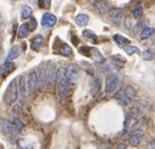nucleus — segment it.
<instances>
[{
    "label": "nucleus",
    "mask_w": 155,
    "mask_h": 149,
    "mask_svg": "<svg viewBox=\"0 0 155 149\" xmlns=\"http://www.w3.org/2000/svg\"><path fill=\"white\" fill-rule=\"evenodd\" d=\"M79 52L86 57H91L94 59L97 62H102L103 61V56L99 52V49H94V47H88V46H82L79 49Z\"/></svg>",
    "instance_id": "nucleus-2"
},
{
    "label": "nucleus",
    "mask_w": 155,
    "mask_h": 149,
    "mask_svg": "<svg viewBox=\"0 0 155 149\" xmlns=\"http://www.w3.org/2000/svg\"><path fill=\"white\" fill-rule=\"evenodd\" d=\"M16 81H17L16 79L12 80V81L8 83V85L3 93L2 99H3V102L5 103L6 105H11L17 101L18 95H19V89H18V85Z\"/></svg>",
    "instance_id": "nucleus-1"
},
{
    "label": "nucleus",
    "mask_w": 155,
    "mask_h": 149,
    "mask_svg": "<svg viewBox=\"0 0 155 149\" xmlns=\"http://www.w3.org/2000/svg\"><path fill=\"white\" fill-rule=\"evenodd\" d=\"M114 98L116 100L118 101L120 103H122L123 105H127L129 103V99L126 97V95H125V93H123L122 90H120V91H117V93L114 95Z\"/></svg>",
    "instance_id": "nucleus-24"
},
{
    "label": "nucleus",
    "mask_w": 155,
    "mask_h": 149,
    "mask_svg": "<svg viewBox=\"0 0 155 149\" xmlns=\"http://www.w3.org/2000/svg\"><path fill=\"white\" fill-rule=\"evenodd\" d=\"M58 93H59V97L60 99H66L67 97H69L70 93H71V88H70V84L67 82V79L59 80L58 82Z\"/></svg>",
    "instance_id": "nucleus-3"
},
{
    "label": "nucleus",
    "mask_w": 155,
    "mask_h": 149,
    "mask_svg": "<svg viewBox=\"0 0 155 149\" xmlns=\"http://www.w3.org/2000/svg\"><path fill=\"white\" fill-rule=\"evenodd\" d=\"M142 140H143V134H134L129 137V143L131 146L136 147V146H138V144L140 143Z\"/></svg>",
    "instance_id": "nucleus-21"
},
{
    "label": "nucleus",
    "mask_w": 155,
    "mask_h": 149,
    "mask_svg": "<svg viewBox=\"0 0 155 149\" xmlns=\"http://www.w3.org/2000/svg\"><path fill=\"white\" fill-rule=\"evenodd\" d=\"M89 22V17L86 14H79L76 17V23L79 26H85Z\"/></svg>",
    "instance_id": "nucleus-19"
},
{
    "label": "nucleus",
    "mask_w": 155,
    "mask_h": 149,
    "mask_svg": "<svg viewBox=\"0 0 155 149\" xmlns=\"http://www.w3.org/2000/svg\"><path fill=\"white\" fill-rule=\"evenodd\" d=\"M138 105H140L143 109H148V108H149V107H148V106H149V104L147 103V101L140 100V101H138Z\"/></svg>",
    "instance_id": "nucleus-40"
},
{
    "label": "nucleus",
    "mask_w": 155,
    "mask_h": 149,
    "mask_svg": "<svg viewBox=\"0 0 155 149\" xmlns=\"http://www.w3.org/2000/svg\"><path fill=\"white\" fill-rule=\"evenodd\" d=\"M110 18L112 20V22L114 23L115 25H120V21H122V18H123V11L120 8H111L110 12Z\"/></svg>",
    "instance_id": "nucleus-10"
},
{
    "label": "nucleus",
    "mask_w": 155,
    "mask_h": 149,
    "mask_svg": "<svg viewBox=\"0 0 155 149\" xmlns=\"http://www.w3.org/2000/svg\"><path fill=\"white\" fill-rule=\"evenodd\" d=\"M113 40L115 41L116 44L120 45V46H122V47L127 46V44L130 43V40L128 38L124 37V36H122V35H118V34H116V35L113 36Z\"/></svg>",
    "instance_id": "nucleus-18"
},
{
    "label": "nucleus",
    "mask_w": 155,
    "mask_h": 149,
    "mask_svg": "<svg viewBox=\"0 0 155 149\" xmlns=\"http://www.w3.org/2000/svg\"><path fill=\"white\" fill-rule=\"evenodd\" d=\"M130 114L132 116V118H138L140 116V110H138L137 107H132L130 109Z\"/></svg>",
    "instance_id": "nucleus-38"
},
{
    "label": "nucleus",
    "mask_w": 155,
    "mask_h": 149,
    "mask_svg": "<svg viewBox=\"0 0 155 149\" xmlns=\"http://www.w3.org/2000/svg\"><path fill=\"white\" fill-rule=\"evenodd\" d=\"M27 86H28V91L34 93L38 89V75L37 73L33 72L27 76Z\"/></svg>",
    "instance_id": "nucleus-8"
},
{
    "label": "nucleus",
    "mask_w": 155,
    "mask_h": 149,
    "mask_svg": "<svg viewBox=\"0 0 155 149\" xmlns=\"http://www.w3.org/2000/svg\"><path fill=\"white\" fill-rule=\"evenodd\" d=\"M23 129H24V124H23V123H22L19 119L15 120V123H14V131L21 132Z\"/></svg>",
    "instance_id": "nucleus-34"
},
{
    "label": "nucleus",
    "mask_w": 155,
    "mask_h": 149,
    "mask_svg": "<svg viewBox=\"0 0 155 149\" xmlns=\"http://www.w3.org/2000/svg\"><path fill=\"white\" fill-rule=\"evenodd\" d=\"M132 14H133V16L135 18H140L143 15V8L140 5H137L135 6V8H133V12H132Z\"/></svg>",
    "instance_id": "nucleus-35"
},
{
    "label": "nucleus",
    "mask_w": 155,
    "mask_h": 149,
    "mask_svg": "<svg viewBox=\"0 0 155 149\" xmlns=\"http://www.w3.org/2000/svg\"><path fill=\"white\" fill-rule=\"evenodd\" d=\"M18 89H19V95L22 99H25L28 95V86H27V79L25 76H21L18 82Z\"/></svg>",
    "instance_id": "nucleus-7"
},
{
    "label": "nucleus",
    "mask_w": 155,
    "mask_h": 149,
    "mask_svg": "<svg viewBox=\"0 0 155 149\" xmlns=\"http://www.w3.org/2000/svg\"><path fill=\"white\" fill-rule=\"evenodd\" d=\"M18 146H19L20 149H35V146H34L33 143H28L24 140H19Z\"/></svg>",
    "instance_id": "nucleus-31"
},
{
    "label": "nucleus",
    "mask_w": 155,
    "mask_h": 149,
    "mask_svg": "<svg viewBox=\"0 0 155 149\" xmlns=\"http://www.w3.org/2000/svg\"><path fill=\"white\" fill-rule=\"evenodd\" d=\"M28 34H29L28 25H27V23H23L19 27V31H18V38L19 39L26 38L27 36H28Z\"/></svg>",
    "instance_id": "nucleus-22"
},
{
    "label": "nucleus",
    "mask_w": 155,
    "mask_h": 149,
    "mask_svg": "<svg viewBox=\"0 0 155 149\" xmlns=\"http://www.w3.org/2000/svg\"><path fill=\"white\" fill-rule=\"evenodd\" d=\"M147 149H155V141L151 140L147 143Z\"/></svg>",
    "instance_id": "nucleus-41"
},
{
    "label": "nucleus",
    "mask_w": 155,
    "mask_h": 149,
    "mask_svg": "<svg viewBox=\"0 0 155 149\" xmlns=\"http://www.w3.org/2000/svg\"><path fill=\"white\" fill-rule=\"evenodd\" d=\"M43 43H44V38L41 35H37L31 40V47L34 50H39L42 47Z\"/></svg>",
    "instance_id": "nucleus-14"
},
{
    "label": "nucleus",
    "mask_w": 155,
    "mask_h": 149,
    "mask_svg": "<svg viewBox=\"0 0 155 149\" xmlns=\"http://www.w3.org/2000/svg\"><path fill=\"white\" fill-rule=\"evenodd\" d=\"M16 68V65L13 61H5L1 66H0V74L3 77L10 75L11 73L14 72V69Z\"/></svg>",
    "instance_id": "nucleus-9"
},
{
    "label": "nucleus",
    "mask_w": 155,
    "mask_h": 149,
    "mask_svg": "<svg viewBox=\"0 0 155 149\" xmlns=\"http://www.w3.org/2000/svg\"><path fill=\"white\" fill-rule=\"evenodd\" d=\"M47 82L51 86H54L57 83V69L51 68L49 72H47Z\"/></svg>",
    "instance_id": "nucleus-20"
},
{
    "label": "nucleus",
    "mask_w": 155,
    "mask_h": 149,
    "mask_svg": "<svg viewBox=\"0 0 155 149\" xmlns=\"http://www.w3.org/2000/svg\"><path fill=\"white\" fill-rule=\"evenodd\" d=\"M20 113H21V107H20V105H15V106L13 107L12 111H11V117H12L13 120H17L18 118H19Z\"/></svg>",
    "instance_id": "nucleus-32"
},
{
    "label": "nucleus",
    "mask_w": 155,
    "mask_h": 149,
    "mask_svg": "<svg viewBox=\"0 0 155 149\" xmlns=\"http://www.w3.org/2000/svg\"><path fill=\"white\" fill-rule=\"evenodd\" d=\"M39 5L40 8H49L51 0H39Z\"/></svg>",
    "instance_id": "nucleus-39"
},
{
    "label": "nucleus",
    "mask_w": 155,
    "mask_h": 149,
    "mask_svg": "<svg viewBox=\"0 0 155 149\" xmlns=\"http://www.w3.org/2000/svg\"><path fill=\"white\" fill-rule=\"evenodd\" d=\"M154 33H155V29H153V27H147V29H145L142 32V34L140 35V38L142 39V40H147V39H149Z\"/></svg>",
    "instance_id": "nucleus-25"
},
{
    "label": "nucleus",
    "mask_w": 155,
    "mask_h": 149,
    "mask_svg": "<svg viewBox=\"0 0 155 149\" xmlns=\"http://www.w3.org/2000/svg\"><path fill=\"white\" fill-rule=\"evenodd\" d=\"M146 128H147V121H146L145 119H140L138 122L132 127V129L136 130V131H137V130L138 131H143V130H145Z\"/></svg>",
    "instance_id": "nucleus-26"
},
{
    "label": "nucleus",
    "mask_w": 155,
    "mask_h": 149,
    "mask_svg": "<svg viewBox=\"0 0 155 149\" xmlns=\"http://www.w3.org/2000/svg\"><path fill=\"white\" fill-rule=\"evenodd\" d=\"M123 49H124V50L127 52V55H129V56H131V55H133V54H140V49H138L136 46H131V45H127V46L123 47Z\"/></svg>",
    "instance_id": "nucleus-33"
},
{
    "label": "nucleus",
    "mask_w": 155,
    "mask_h": 149,
    "mask_svg": "<svg viewBox=\"0 0 155 149\" xmlns=\"http://www.w3.org/2000/svg\"><path fill=\"white\" fill-rule=\"evenodd\" d=\"M127 146L125 145V144H118L117 147H116V149H126Z\"/></svg>",
    "instance_id": "nucleus-43"
},
{
    "label": "nucleus",
    "mask_w": 155,
    "mask_h": 149,
    "mask_svg": "<svg viewBox=\"0 0 155 149\" xmlns=\"http://www.w3.org/2000/svg\"><path fill=\"white\" fill-rule=\"evenodd\" d=\"M124 93H125L126 97L128 98L129 100H132V99H134V98L136 97V90L132 86H127Z\"/></svg>",
    "instance_id": "nucleus-30"
},
{
    "label": "nucleus",
    "mask_w": 155,
    "mask_h": 149,
    "mask_svg": "<svg viewBox=\"0 0 155 149\" xmlns=\"http://www.w3.org/2000/svg\"><path fill=\"white\" fill-rule=\"evenodd\" d=\"M66 79L69 84H77L80 80V74H79V67L76 64H71L67 68L66 72Z\"/></svg>",
    "instance_id": "nucleus-4"
},
{
    "label": "nucleus",
    "mask_w": 155,
    "mask_h": 149,
    "mask_svg": "<svg viewBox=\"0 0 155 149\" xmlns=\"http://www.w3.org/2000/svg\"><path fill=\"white\" fill-rule=\"evenodd\" d=\"M120 83V79L115 74H110L106 78V84H105V90L106 93H111L117 87Z\"/></svg>",
    "instance_id": "nucleus-5"
},
{
    "label": "nucleus",
    "mask_w": 155,
    "mask_h": 149,
    "mask_svg": "<svg viewBox=\"0 0 155 149\" xmlns=\"http://www.w3.org/2000/svg\"><path fill=\"white\" fill-rule=\"evenodd\" d=\"M0 128L3 134H11L14 131V124L8 119H3L0 124Z\"/></svg>",
    "instance_id": "nucleus-11"
},
{
    "label": "nucleus",
    "mask_w": 155,
    "mask_h": 149,
    "mask_svg": "<svg viewBox=\"0 0 155 149\" xmlns=\"http://www.w3.org/2000/svg\"><path fill=\"white\" fill-rule=\"evenodd\" d=\"M31 15H33V10H31V6L28 5H23L20 11V17L21 19L23 20H26V19H29L31 18Z\"/></svg>",
    "instance_id": "nucleus-17"
},
{
    "label": "nucleus",
    "mask_w": 155,
    "mask_h": 149,
    "mask_svg": "<svg viewBox=\"0 0 155 149\" xmlns=\"http://www.w3.org/2000/svg\"><path fill=\"white\" fill-rule=\"evenodd\" d=\"M145 29H147V23H146L145 21H140V22H138L137 25H136V32L140 29V35L142 34V32Z\"/></svg>",
    "instance_id": "nucleus-37"
},
{
    "label": "nucleus",
    "mask_w": 155,
    "mask_h": 149,
    "mask_svg": "<svg viewBox=\"0 0 155 149\" xmlns=\"http://www.w3.org/2000/svg\"><path fill=\"white\" fill-rule=\"evenodd\" d=\"M111 61L113 62V64L118 67H122L125 63H126V60L124 58H122V56L120 55H115V56H112L111 57Z\"/></svg>",
    "instance_id": "nucleus-29"
},
{
    "label": "nucleus",
    "mask_w": 155,
    "mask_h": 149,
    "mask_svg": "<svg viewBox=\"0 0 155 149\" xmlns=\"http://www.w3.org/2000/svg\"><path fill=\"white\" fill-rule=\"evenodd\" d=\"M125 26H126L127 29H131V21H130L129 17H126V19H125Z\"/></svg>",
    "instance_id": "nucleus-42"
},
{
    "label": "nucleus",
    "mask_w": 155,
    "mask_h": 149,
    "mask_svg": "<svg viewBox=\"0 0 155 149\" xmlns=\"http://www.w3.org/2000/svg\"><path fill=\"white\" fill-rule=\"evenodd\" d=\"M57 23V17L51 13H45L41 18V25L43 27H52Z\"/></svg>",
    "instance_id": "nucleus-6"
},
{
    "label": "nucleus",
    "mask_w": 155,
    "mask_h": 149,
    "mask_svg": "<svg viewBox=\"0 0 155 149\" xmlns=\"http://www.w3.org/2000/svg\"><path fill=\"white\" fill-rule=\"evenodd\" d=\"M83 36L86 39H88L89 41H91V42H93V43H97V35H95V34L93 33V32L89 31V29H85V31L83 32Z\"/></svg>",
    "instance_id": "nucleus-28"
},
{
    "label": "nucleus",
    "mask_w": 155,
    "mask_h": 149,
    "mask_svg": "<svg viewBox=\"0 0 155 149\" xmlns=\"http://www.w3.org/2000/svg\"><path fill=\"white\" fill-rule=\"evenodd\" d=\"M27 25H28L29 32L35 31V29H37V20H36V18H31V20H29V22L27 23Z\"/></svg>",
    "instance_id": "nucleus-36"
},
{
    "label": "nucleus",
    "mask_w": 155,
    "mask_h": 149,
    "mask_svg": "<svg viewBox=\"0 0 155 149\" xmlns=\"http://www.w3.org/2000/svg\"><path fill=\"white\" fill-rule=\"evenodd\" d=\"M37 75H38V89L37 90H42L45 82L47 81V72L44 67H41L40 70H39V74Z\"/></svg>",
    "instance_id": "nucleus-13"
},
{
    "label": "nucleus",
    "mask_w": 155,
    "mask_h": 149,
    "mask_svg": "<svg viewBox=\"0 0 155 149\" xmlns=\"http://www.w3.org/2000/svg\"><path fill=\"white\" fill-rule=\"evenodd\" d=\"M90 89H91V93H92L93 96L97 95L99 91L101 90V79H100L99 77H95L91 80Z\"/></svg>",
    "instance_id": "nucleus-16"
},
{
    "label": "nucleus",
    "mask_w": 155,
    "mask_h": 149,
    "mask_svg": "<svg viewBox=\"0 0 155 149\" xmlns=\"http://www.w3.org/2000/svg\"><path fill=\"white\" fill-rule=\"evenodd\" d=\"M59 52H60L61 55H63V56L68 57L72 54V49L70 45L67 44V43H63V44L61 45L60 49H59Z\"/></svg>",
    "instance_id": "nucleus-23"
},
{
    "label": "nucleus",
    "mask_w": 155,
    "mask_h": 149,
    "mask_svg": "<svg viewBox=\"0 0 155 149\" xmlns=\"http://www.w3.org/2000/svg\"><path fill=\"white\" fill-rule=\"evenodd\" d=\"M155 58V52L151 49H147L143 52V59L146 61H150L153 60Z\"/></svg>",
    "instance_id": "nucleus-27"
},
{
    "label": "nucleus",
    "mask_w": 155,
    "mask_h": 149,
    "mask_svg": "<svg viewBox=\"0 0 155 149\" xmlns=\"http://www.w3.org/2000/svg\"><path fill=\"white\" fill-rule=\"evenodd\" d=\"M95 5L97 6V8L100 10V12L102 14H106L110 12V4L107 0H95Z\"/></svg>",
    "instance_id": "nucleus-15"
},
{
    "label": "nucleus",
    "mask_w": 155,
    "mask_h": 149,
    "mask_svg": "<svg viewBox=\"0 0 155 149\" xmlns=\"http://www.w3.org/2000/svg\"><path fill=\"white\" fill-rule=\"evenodd\" d=\"M21 54H22L21 45H15V46H13L10 52H8V57H6V61L15 60V59H17Z\"/></svg>",
    "instance_id": "nucleus-12"
}]
</instances>
